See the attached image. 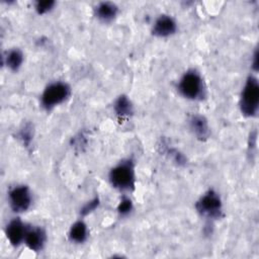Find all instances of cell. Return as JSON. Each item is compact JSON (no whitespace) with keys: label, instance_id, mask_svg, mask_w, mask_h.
Segmentation results:
<instances>
[{"label":"cell","instance_id":"obj_3","mask_svg":"<svg viewBox=\"0 0 259 259\" xmlns=\"http://www.w3.org/2000/svg\"><path fill=\"white\" fill-rule=\"evenodd\" d=\"M179 93L190 100H197L204 95L203 80L198 72L195 70H188L185 72L178 82Z\"/></svg>","mask_w":259,"mask_h":259},{"label":"cell","instance_id":"obj_17","mask_svg":"<svg viewBox=\"0 0 259 259\" xmlns=\"http://www.w3.org/2000/svg\"><path fill=\"white\" fill-rule=\"evenodd\" d=\"M98 203H99V200H98L97 197H95L94 199L88 201V203H86V204L83 206V208L81 209V214H82V215H86V214L92 212V211L98 206Z\"/></svg>","mask_w":259,"mask_h":259},{"label":"cell","instance_id":"obj_14","mask_svg":"<svg viewBox=\"0 0 259 259\" xmlns=\"http://www.w3.org/2000/svg\"><path fill=\"white\" fill-rule=\"evenodd\" d=\"M5 63L10 70L17 71L23 63L22 53L17 49L10 50L5 57Z\"/></svg>","mask_w":259,"mask_h":259},{"label":"cell","instance_id":"obj_1","mask_svg":"<svg viewBox=\"0 0 259 259\" xmlns=\"http://www.w3.org/2000/svg\"><path fill=\"white\" fill-rule=\"evenodd\" d=\"M110 184L120 191H131L135 187V167L132 160H122L109 172Z\"/></svg>","mask_w":259,"mask_h":259},{"label":"cell","instance_id":"obj_7","mask_svg":"<svg viewBox=\"0 0 259 259\" xmlns=\"http://www.w3.org/2000/svg\"><path fill=\"white\" fill-rule=\"evenodd\" d=\"M27 227L19 219H13L8 223L5 229V234L12 246H18L24 242V237L26 234Z\"/></svg>","mask_w":259,"mask_h":259},{"label":"cell","instance_id":"obj_6","mask_svg":"<svg viewBox=\"0 0 259 259\" xmlns=\"http://www.w3.org/2000/svg\"><path fill=\"white\" fill-rule=\"evenodd\" d=\"M8 201L11 209L14 212H24L31 205V192L25 185L14 186L8 192Z\"/></svg>","mask_w":259,"mask_h":259},{"label":"cell","instance_id":"obj_4","mask_svg":"<svg viewBox=\"0 0 259 259\" xmlns=\"http://www.w3.org/2000/svg\"><path fill=\"white\" fill-rule=\"evenodd\" d=\"M71 89L65 82H53L49 84L40 96V102L45 109L51 110L63 103L70 96Z\"/></svg>","mask_w":259,"mask_h":259},{"label":"cell","instance_id":"obj_8","mask_svg":"<svg viewBox=\"0 0 259 259\" xmlns=\"http://www.w3.org/2000/svg\"><path fill=\"white\" fill-rule=\"evenodd\" d=\"M177 30V24L175 20L166 14L160 15L152 28V33L159 37H167L174 34Z\"/></svg>","mask_w":259,"mask_h":259},{"label":"cell","instance_id":"obj_2","mask_svg":"<svg viewBox=\"0 0 259 259\" xmlns=\"http://www.w3.org/2000/svg\"><path fill=\"white\" fill-rule=\"evenodd\" d=\"M259 108V84L254 76H249L244 84L240 97L242 114L248 117L255 116Z\"/></svg>","mask_w":259,"mask_h":259},{"label":"cell","instance_id":"obj_13","mask_svg":"<svg viewBox=\"0 0 259 259\" xmlns=\"http://www.w3.org/2000/svg\"><path fill=\"white\" fill-rule=\"evenodd\" d=\"M114 111L120 117L130 116L133 113V105L125 95H120L114 102Z\"/></svg>","mask_w":259,"mask_h":259},{"label":"cell","instance_id":"obj_15","mask_svg":"<svg viewBox=\"0 0 259 259\" xmlns=\"http://www.w3.org/2000/svg\"><path fill=\"white\" fill-rule=\"evenodd\" d=\"M133 209V202L128 197H123L117 206V211L120 215H127Z\"/></svg>","mask_w":259,"mask_h":259},{"label":"cell","instance_id":"obj_9","mask_svg":"<svg viewBox=\"0 0 259 259\" xmlns=\"http://www.w3.org/2000/svg\"><path fill=\"white\" fill-rule=\"evenodd\" d=\"M46 232L39 227H27L24 237L25 245L34 252L40 251L46 244Z\"/></svg>","mask_w":259,"mask_h":259},{"label":"cell","instance_id":"obj_12","mask_svg":"<svg viewBox=\"0 0 259 259\" xmlns=\"http://www.w3.org/2000/svg\"><path fill=\"white\" fill-rule=\"evenodd\" d=\"M69 240L76 244H82L87 240L88 229L84 222H75L69 230Z\"/></svg>","mask_w":259,"mask_h":259},{"label":"cell","instance_id":"obj_5","mask_svg":"<svg viewBox=\"0 0 259 259\" xmlns=\"http://www.w3.org/2000/svg\"><path fill=\"white\" fill-rule=\"evenodd\" d=\"M197 211L204 218L217 220L222 217L223 205L220 195L212 189L206 191L195 203Z\"/></svg>","mask_w":259,"mask_h":259},{"label":"cell","instance_id":"obj_10","mask_svg":"<svg viewBox=\"0 0 259 259\" xmlns=\"http://www.w3.org/2000/svg\"><path fill=\"white\" fill-rule=\"evenodd\" d=\"M190 130L193 135L200 141L206 140L209 137V126L207 120L201 115H193L189 120Z\"/></svg>","mask_w":259,"mask_h":259},{"label":"cell","instance_id":"obj_18","mask_svg":"<svg viewBox=\"0 0 259 259\" xmlns=\"http://www.w3.org/2000/svg\"><path fill=\"white\" fill-rule=\"evenodd\" d=\"M253 66H254V70L257 71V68H258V52L257 51H255L254 60H253Z\"/></svg>","mask_w":259,"mask_h":259},{"label":"cell","instance_id":"obj_11","mask_svg":"<svg viewBox=\"0 0 259 259\" xmlns=\"http://www.w3.org/2000/svg\"><path fill=\"white\" fill-rule=\"evenodd\" d=\"M117 12V6L112 2H101L95 8V16L102 22H109L113 20Z\"/></svg>","mask_w":259,"mask_h":259},{"label":"cell","instance_id":"obj_16","mask_svg":"<svg viewBox=\"0 0 259 259\" xmlns=\"http://www.w3.org/2000/svg\"><path fill=\"white\" fill-rule=\"evenodd\" d=\"M54 5H55L54 1H38L35 4V10L37 11V13L44 14L50 11L54 7Z\"/></svg>","mask_w":259,"mask_h":259}]
</instances>
